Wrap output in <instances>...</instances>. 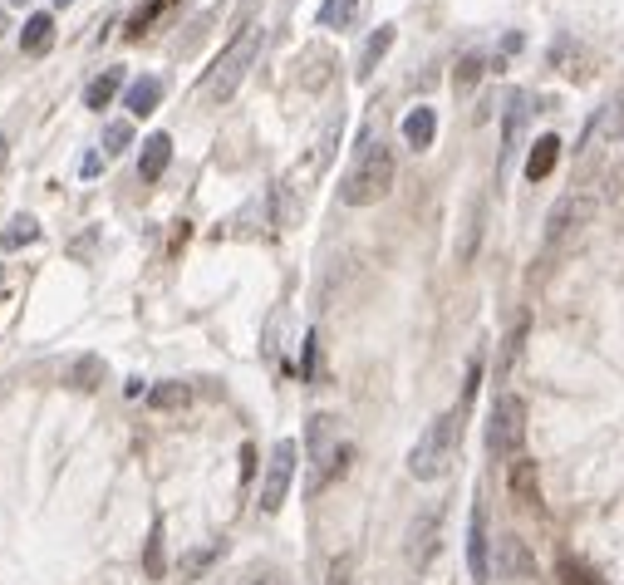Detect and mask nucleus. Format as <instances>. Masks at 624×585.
Instances as JSON below:
<instances>
[{
	"instance_id": "1",
	"label": "nucleus",
	"mask_w": 624,
	"mask_h": 585,
	"mask_svg": "<svg viewBox=\"0 0 624 585\" xmlns=\"http://www.w3.org/2000/svg\"><path fill=\"white\" fill-rule=\"evenodd\" d=\"M389 187H394V148L374 128H364V138L354 148V163L340 182V202L344 207H374V202L389 197Z\"/></svg>"
},
{
	"instance_id": "2",
	"label": "nucleus",
	"mask_w": 624,
	"mask_h": 585,
	"mask_svg": "<svg viewBox=\"0 0 624 585\" xmlns=\"http://www.w3.org/2000/svg\"><path fill=\"white\" fill-rule=\"evenodd\" d=\"M256 55H261V25L256 20H246L236 35H231V45L217 55V64L202 74V84H197V99L202 104H227L231 94L241 89V79L251 74V64H256Z\"/></svg>"
},
{
	"instance_id": "3",
	"label": "nucleus",
	"mask_w": 624,
	"mask_h": 585,
	"mask_svg": "<svg viewBox=\"0 0 624 585\" xmlns=\"http://www.w3.org/2000/svg\"><path fill=\"white\" fill-rule=\"evenodd\" d=\"M305 453H310V492L320 497L335 477H344L349 468V458H354V448L340 443V423L330 418V413H315L310 423H305Z\"/></svg>"
},
{
	"instance_id": "4",
	"label": "nucleus",
	"mask_w": 624,
	"mask_h": 585,
	"mask_svg": "<svg viewBox=\"0 0 624 585\" xmlns=\"http://www.w3.org/2000/svg\"><path fill=\"white\" fill-rule=\"evenodd\" d=\"M457 438H462V413L457 409L438 413V418L418 433V443H413V453H408V472H413L418 482L443 477V472L453 468V458H457Z\"/></svg>"
},
{
	"instance_id": "5",
	"label": "nucleus",
	"mask_w": 624,
	"mask_h": 585,
	"mask_svg": "<svg viewBox=\"0 0 624 585\" xmlns=\"http://www.w3.org/2000/svg\"><path fill=\"white\" fill-rule=\"evenodd\" d=\"M526 443V399L521 394H502L487 418V453L492 458H521Z\"/></svg>"
},
{
	"instance_id": "6",
	"label": "nucleus",
	"mask_w": 624,
	"mask_h": 585,
	"mask_svg": "<svg viewBox=\"0 0 624 585\" xmlns=\"http://www.w3.org/2000/svg\"><path fill=\"white\" fill-rule=\"evenodd\" d=\"M595 212H600V192H590V187H570V192H561L556 207H551V217H546V246L570 241L585 222H595Z\"/></svg>"
},
{
	"instance_id": "7",
	"label": "nucleus",
	"mask_w": 624,
	"mask_h": 585,
	"mask_svg": "<svg viewBox=\"0 0 624 585\" xmlns=\"http://www.w3.org/2000/svg\"><path fill=\"white\" fill-rule=\"evenodd\" d=\"M295 463H300V443H295V438H281V443L271 448V463H266V477H261V497H256L266 517H276L285 507L290 482H295Z\"/></svg>"
},
{
	"instance_id": "8",
	"label": "nucleus",
	"mask_w": 624,
	"mask_h": 585,
	"mask_svg": "<svg viewBox=\"0 0 624 585\" xmlns=\"http://www.w3.org/2000/svg\"><path fill=\"white\" fill-rule=\"evenodd\" d=\"M624 138V94H615L610 104H600V114L585 123V133H580V158H590V153H600L605 143H620Z\"/></svg>"
},
{
	"instance_id": "9",
	"label": "nucleus",
	"mask_w": 624,
	"mask_h": 585,
	"mask_svg": "<svg viewBox=\"0 0 624 585\" xmlns=\"http://www.w3.org/2000/svg\"><path fill=\"white\" fill-rule=\"evenodd\" d=\"M467 571L477 585L492 581V536H487V507L482 502H472V517H467Z\"/></svg>"
},
{
	"instance_id": "10",
	"label": "nucleus",
	"mask_w": 624,
	"mask_h": 585,
	"mask_svg": "<svg viewBox=\"0 0 624 585\" xmlns=\"http://www.w3.org/2000/svg\"><path fill=\"white\" fill-rule=\"evenodd\" d=\"M340 133H344V114H330L320 123V133H315V143H310V153H305V163L295 168V187H300V177H320L330 168V158H335V148H340Z\"/></svg>"
},
{
	"instance_id": "11",
	"label": "nucleus",
	"mask_w": 624,
	"mask_h": 585,
	"mask_svg": "<svg viewBox=\"0 0 624 585\" xmlns=\"http://www.w3.org/2000/svg\"><path fill=\"white\" fill-rule=\"evenodd\" d=\"M438 527H443V512H418L413 527H408V566H428L433 546H438Z\"/></svg>"
},
{
	"instance_id": "12",
	"label": "nucleus",
	"mask_w": 624,
	"mask_h": 585,
	"mask_svg": "<svg viewBox=\"0 0 624 585\" xmlns=\"http://www.w3.org/2000/svg\"><path fill=\"white\" fill-rule=\"evenodd\" d=\"M335 50H325V45H310L305 55H300V89L305 94H320V89H330V79H335Z\"/></svg>"
},
{
	"instance_id": "13",
	"label": "nucleus",
	"mask_w": 624,
	"mask_h": 585,
	"mask_svg": "<svg viewBox=\"0 0 624 585\" xmlns=\"http://www.w3.org/2000/svg\"><path fill=\"white\" fill-rule=\"evenodd\" d=\"M172 163V138L168 133H148L143 138V153H138V182H158Z\"/></svg>"
},
{
	"instance_id": "14",
	"label": "nucleus",
	"mask_w": 624,
	"mask_h": 585,
	"mask_svg": "<svg viewBox=\"0 0 624 585\" xmlns=\"http://www.w3.org/2000/svg\"><path fill=\"white\" fill-rule=\"evenodd\" d=\"M104 379H109V369H104V359H99V354H79V359H69V364H64V384H69V389H79V394H94Z\"/></svg>"
},
{
	"instance_id": "15",
	"label": "nucleus",
	"mask_w": 624,
	"mask_h": 585,
	"mask_svg": "<svg viewBox=\"0 0 624 585\" xmlns=\"http://www.w3.org/2000/svg\"><path fill=\"white\" fill-rule=\"evenodd\" d=\"M551 64H556V69H566L575 84H585V79H590V50H585L580 40H570V35L551 40Z\"/></svg>"
},
{
	"instance_id": "16",
	"label": "nucleus",
	"mask_w": 624,
	"mask_h": 585,
	"mask_svg": "<svg viewBox=\"0 0 624 585\" xmlns=\"http://www.w3.org/2000/svg\"><path fill=\"white\" fill-rule=\"evenodd\" d=\"M507 487L521 507H541V482H536V463H531V458H511Z\"/></svg>"
},
{
	"instance_id": "17",
	"label": "nucleus",
	"mask_w": 624,
	"mask_h": 585,
	"mask_svg": "<svg viewBox=\"0 0 624 585\" xmlns=\"http://www.w3.org/2000/svg\"><path fill=\"white\" fill-rule=\"evenodd\" d=\"M123 104H128V114H133V118H148L158 104H163V79H158V74L133 79V84H128V94H123Z\"/></svg>"
},
{
	"instance_id": "18",
	"label": "nucleus",
	"mask_w": 624,
	"mask_h": 585,
	"mask_svg": "<svg viewBox=\"0 0 624 585\" xmlns=\"http://www.w3.org/2000/svg\"><path fill=\"white\" fill-rule=\"evenodd\" d=\"M433 133H438V114H433L428 104H418V109L403 114V143H408L413 153H423V148L433 143Z\"/></svg>"
},
{
	"instance_id": "19",
	"label": "nucleus",
	"mask_w": 624,
	"mask_h": 585,
	"mask_svg": "<svg viewBox=\"0 0 624 585\" xmlns=\"http://www.w3.org/2000/svg\"><path fill=\"white\" fill-rule=\"evenodd\" d=\"M50 45H55V20L50 15H30L25 30H20V55L40 59V55H50Z\"/></svg>"
},
{
	"instance_id": "20",
	"label": "nucleus",
	"mask_w": 624,
	"mask_h": 585,
	"mask_svg": "<svg viewBox=\"0 0 624 585\" xmlns=\"http://www.w3.org/2000/svg\"><path fill=\"white\" fill-rule=\"evenodd\" d=\"M394 50V25H379L369 40H364V50H359V64H354V74L359 79H374V69H379V59Z\"/></svg>"
},
{
	"instance_id": "21",
	"label": "nucleus",
	"mask_w": 624,
	"mask_h": 585,
	"mask_svg": "<svg viewBox=\"0 0 624 585\" xmlns=\"http://www.w3.org/2000/svg\"><path fill=\"white\" fill-rule=\"evenodd\" d=\"M556 158H561V138H556V133H541V138L531 143V158H526V182H541V177H551Z\"/></svg>"
},
{
	"instance_id": "22",
	"label": "nucleus",
	"mask_w": 624,
	"mask_h": 585,
	"mask_svg": "<svg viewBox=\"0 0 624 585\" xmlns=\"http://www.w3.org/2000/svg\"><path fill=\"white\" fill-rule=\"evenodd\" d=\"M118 84H123V69H118V64H109L104 74H94V79H89V89H84V109H94V114H99L104 104H114Z\"/></svg>"
},
{
	"instance_id": "23",
	"label": "nucleus",
	"mask_w": 624,
	"mask_h": 585,
	"mask_svg": "<svg viewBox=\"0 0 624 585\" xmlns=\"http://www.w3.org/2000/svg\"><path fill=\"white\" fill-rule=\"evenodd\" d=\"M172 5H177V0H138V10L128 15V40H143V35H148V30L168 15Z\"/></svg>"
},
{
	"instance_id": "24",
	"label": "nucleus",
	"mask_w": 624,
	"mask_h": 585,
	"mask_svg": "<svg viewBox=\"0 0 624 585\" xmlns=\"http://www.w3.org/2000/svg\"><path fill=\"white\" fill-rule=\"evenodd\" d=\"M148 404H153V409H187V404H192V384H182V379H163V384L148 389Z\"/></svg>"
},
{
	"instance_id": "25",
	"label": "nucleus",
	"mask_w": 624,
	"mask_h": 585,
	"mask_svg": "<svg viewBox=\"0 0 624 585\" xmlns=\"http://www.w3.org/2000/svg\"><path fill=\"white\" fill-rule=\"evenodd\" d=\"M143 576H148V581H163V576H168V551H163V522H153V531H148V546H143Z\"/></svg>"
},
{
	"instance_id": "26",
	"label": "nucleus",
	"mask_w": 624,
	"mask_h": 585,
	"mask_svg": "<svg viewBox=\"0 0 624 585\" xmlns=\"http://www.w3.org/2000/svg\"><path fill=\"white\" fill-rule=\"evenodd\" d=\"M531 109H541V104H531L526 94H511V99H507V118H502V138H507V148L521 138V128H526Z\"/></svg>"
},
{
	"instance_id": "27",
	"label": "nucleus",
	"mask_w": 624,
	"mask_h": 585,
	"mask_svg": "<svg viewBox=\"0 0 624 585\" xmlns=\"http://www.w3.org/2000/svg\"><path fill=\"white\" fill-rule=\"evenodd\" d=\"M217 556H222V541H207V546H192V551H187V556L177 561L182 581H197V576H202V571H207V566H212Z\"/></svg>"
},
{
	"instance_id": "28",
	"label": "nucleus",
	"mask_w": 624,
	"mask_h": 585,
	"mask_svg": "<svg viewBox=\"0 0 624 585\" xmlns=\"http://www.w3.org/2000/svg\"><path fill=\"white\" fill-rule=\"evenodd\" d=\"M295 222H300V197H295V182L285 177V182H276V227L290 232Z\"/></svg>"
},
{
	"instance_id": "29",
	"label": "nucleus",
	"mask_w": 624,
	"mask_h": 585,
	"mask_svg": "<svg viewBox=\"0 0 624 585\" xmlns=\"http://www.w3.org/2000/svg\"><path fill=\"white\" fill-rule=\"evenodd\" d=\"M354 15H359V0H325L320 5V25L325 30H349Z\"/></svg>"
},
{
	"instance_id": "30",
	"label": "nucleus",
	"mask_w": 624,
	"mask_h": 585,
	"mask_svg": "<svg viewBox=\"0 0 624 585\" xmlns=\"http://www.w3.org/2000/svg\"><path fill=\"white\" fill-rule=\"evenodd\" d=\"M30 241H40V222H35V217H15V222L0 232V251H15V246H30Z\"/></svg>"
},
{
	"instance_id": "31",
	"label": "nucleus",
	"mask_w": 624,
	"mask_h": 585,
	"mask_svg": "<svg viewBox=\"0 0 624 585\" xmlns=\"http://www.w3.org/2000/svg\"><path fill=\"white\" fill-rule=\"evenodd\" d=\"M502 571L507 576H531V551L521 546V536H502Z\"/></svg>"
},
{
	"instance_id": "32",
	"label": "nucleus",
	"mask_w": 624,
	"mask_h": 585,
	"mask_svg": "<svg viewBox=\"0 0 624 585\" xmlns=\"http://www.w3.org/2000/svg\"><path fill=\"white\" fill-rule=\"evenodd\" d=\"M482 69H487V59H482V55H462V59H457V74H453L457 94H472V89H477V79H482Z\"/></svg>"
},
{
	"instance_id": "33",
	"label": "nucleus",
	"mask_w": 624,
	"mask_h": 585,
	"mask_svg": "<svg viewBox=\"0 0 624 585\" xmlns=\"http://www.w3.org/2000/svg\"><path fill=\"white\" fill-rule=\"evenodd\" d=\"M556 581L561 585H600V576H595V566H585V561L566 556V561L556 566Z\"/></svg>"
},
{
	"instance_id": "34",
	"label": "nucleus",
	"mask_w": 624,
	"mask_h": 585,
	"mask_svg": "<svg viewBox=\"0 0 624 585\" xmlns=\"http://www.w3.org/2000/svg\"><path fill=\"white\" fill-rule=\"evenodd\" d=\"M128 143H133V128H128L123 118H118V123H109V128H104V153H109V158H118V153H123Z\"/></svg>"
},
{
	"instance_id": "35",
	"label": "nucleus",
	"mask_w": 624,
	"mask_h": 585,
	"mask_svg": "<svg viewBox=\"0 0 624 585\" xmlns=\"http://www.w3.org/2000/svg\"><path fill=\"white\" fill-rule=\"evenodd\" d=\"M354 581V551H340L335 561H330V576H325V585H349Z\"/></svg>"
},
{
	"instance_id": "36",
	"label": "nucleus",
	"mask_w": 624,
	"mask_h": 585,
	"mask_svg": "<svg viewBox=\"0 0 624 585\" xmlns=\"http://www.w3.org/2000/svg\"><path fill=\"white\" fill-rule=\"evenodd\" d=\"M99 168H104V153H99V148H94V153H84L79 173H84V177H99Z\"/></svg>"
},
{
	"instance_id": "37",
	"label": "nucleus",
	"mask_w": 624,
	"mask_h": 585,
	"mask_svg": "<svg viewBox=\"0 0 624 585\" xmlns=\"http://www.w3.org/2000/svg\"><path fill=\"white\" fill-rule=\"evenodd\" d=\"M236 585H285V581L276 576V571H251L246 581H236Z\"/></svg>"
},
{
	"instance_id": "38",
	"label": "nucleus",
	"mask_w": 624,
	"mask_h": 585,
	"mask_svg": "<svg viewBox=\"0 0 624 585\" xmlns=\"http://www.w3.org/2000/svg\"><path fill=\"white\" fill-rule=\"evenodd\" d=\"M516 50H521V35H507V40H502V59L516 55Z\"/></svg>"
},
{
	"instance_id": "39",
	"label": "nucleus",
	"mask_w": 624,
	"mask_h": 585,
	"mask_svg": "<svg viewBox=\"0 0 624 585\" xmlns=\"http://www.w3.org/2000/svg\"><path fill=\"white\" fill-rule=\"evenodd\" d=\"M5 158H10V138L0 133V168H5Z\"/></svg>"
},
{
	"instance_id": "40",
	"label": "nucleus",
	"mask_w": 624,
	"mask_h": 585,
	"mask_svg": "<svg viewBox=\"0 0 624 585\" xmlns=\"http://www.w3.org/2000/svg\"><path fill=\"white\" fill-rule=\"evenodd\" d=\"M0 35H5V10H0Z\"/></svg>"
},
{
	"instance_id": "41",
	"label": "nucleus",
	"mask_w": 624,
	"mask_h": 585,
	"mask_svg": "<svg viewBox=\"0 0 624 585\" xmlns=\"http://www.w3.org/2000/svg\"><path fill=\"white\" fill-rule=\"evenodd\" d=\"M55 5H59V10H64V5H74V0H55Z\"/></svg>"
},
{
	"instance_id": "42",
	"label": "nucleus",
	"mask_w": 624,
	"mask_h": 585,
	"mask_svg": "<svg viewBox=\"0 0 624 585\" xmlns=\"http://www.w3.org/2000/svg\"><path fill=\"white\" fill-rule=\"evenodd\" d=\"M15 5H30V0H15Z\"/></svg>"
}]
</instances>
